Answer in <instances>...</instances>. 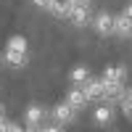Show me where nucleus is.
Wrapping results in <instances>:
<instances>
[{
	"instance_id": "7",
	"label": "nucleus",
	"mask_w": 132,
	"mask_h": 132,
	"mask_svg": "<svg viewBox=\"0 0 132 132\" xmlns=\"http://www.w3.org/2000/svg\"><path fill=\"white\" fill-rule=\"evenodd\" d=\"M114 35L116 37H132V19H127L124 13H119V16H114Z\"/></svg>"
},
{
	"instance_id": "6",
	"label": "nucleus",
	"mask_w": 132,
	"mask_h": 132,
	"mask_svg": "<svg viewBox=\"0 0 132 132\" xmlns=\"http://www.w3.org/2000/svg\"><path fill=\"white\" fill-rule=\"evenodd\" d=\"M66 103H69V106L74 108V111H82V108H85L87 103H90V101H87V95H85V90H82L79 85H77V87H71V90L66 93Z\"/></svg>"
},
{
	"instance_id": "19",
	"label": "nucleus",
	"mask_w": 132,
	"mask_h": 132,
	"mask_svg": "<svg viewBox=\"0 0 132 132\" xmlns=\"http://www.w3.org/2000/svg\"><path fill=\"white\" fill-rule=\"evenodd\" d=\"M27 132H42V127H27Z\"/></svg>"
},
{
	"instance_id": "20",
	"label": "nucleus",
	"mask_w": 132,
	"mask_h": 132,
	"mask_svg": "<svg viewBox=\"0 0 132 132\" xmlns=\"http://www.w3.org/2000/svg\"><path fill=\"white\" fill-rule=\"evenodd\" d=\"M77 3H85V5H90V3H93V0H77Z\"/></svg>"
},
{
	"instance_id": "15",
	"label": "nucleus",
	"mask_w": 132,
	"mask_h": 132,
	"mask_svg": "<svg viewBox=\"0 0 132 132\" xmlns=\"http://www.w3.org/2000/svg\"><path fill=\"white\" fill-rule=\"evenodd\" d=\"M35 3V8H40V11H50V0H32Z\"/></svg>"
},
{
	"instance_id": "17",
	"label": "nucleus",
	"mask_w": 132,
	"mask_h": 132,
	"mask_svg": "<svg viewBox=\"0 0 132 132\" xmlns=\"http://www.w3.org/2000/svg\"><path fill=\"white\" fill-rule=\"evenodd\" d=\"M42 132H63V127H42Z\"/></svg>"
},
{
	"instance_id": "13",
	"label": "nucleus",
	"mask_w": 132,
	"mask_h": 132,
	"mask_svg": "<svg viewBox=\"0 0 132 132\" xmlns=\"http://www.w3.org/2000/svg\"><path fill=\"white\" fill-rule=\"evenodd\" d=\"M5 50L29 53V50H27V37H21V35H13V37H8V42H5Z\"/></svg>"
},
{
	"instance_id": "3",
	"label": "nucleus",
	"mask_w": 132,
	"mask_h": 132,
	"mask_svg": "<svg viewBox=\"0 0 132 132\" xmlns=\"http://www.w3.org/2000/svg\"><path fill=\"white\" fill-rule=\"evenodd\" d=\"M93 27H95V32H98L101 37L114 35V16L108 13V11H101V13L93 19Z\"/></svg>"
},
{
	"instance_id": "14",
	"label": "nucleus",
	"mask_w": 132,
	"mask_h": 132,
	"mask_svg": "<svg viewBox=\"0 0 132 132\" xmlns=\"http://www.w3.org/2000/svg\"><path fill=\"white\" fill-rule=\"evenodd\" d=\"M119 106H122V114L127 119H132V90H124L122 101H119Z\"/></svg>"
},
{
	"instance_id": "11",
	"label": "nucleus",
	"mask_w": 132,
	"mask_h": 132,
	"mask_svg": "<svg viewBox=\"0 0 132 132\" xmlns=\"http://www.w3.org/2000/svg\"><path fill=\"white\" fill-rule=\"evenodd\" d=\"M77 0H50V13L56 16H69V11L74 8Z\"/></svg>"
},
{
	"instance_id": "1",
	"label": "nucleus",
	"mask_w": 132,
	"mask_h": 132,
	"mask_svg": "<svg viewBox=\"0 0 132 132\" xmlns=\"http://www.w3.org/2000/svg\"><path fill=\"white\" fill-rule=\"evenodd\" d=\"M71 21V27L77 29H82L87 24H93V16H90V5H85V3H74V8L69 11V16H66Z\"/></svg>"
},
{
	"instance_id": "5",
	"label": "nucleus",
	"mask_w": 132,
	"mask_h": 132,
	"mask_svg": "<svg viewBox=\"0 0 132 132\" xmlns=\"http://www.w3.org/2000/svg\"><path fill=\"white\" fill-rule=\"evenodd\" d=\"M50 114H53V119H56L58 124H69V122H74V119H77V111H74V108H71L69 103H66V101L56 103Z\"/></svg>"
},
{
	"instance_id": "2",
	"label": "nucleus",
	"mask_w": 132,
	"mask_h": 132,
	"mask_svg": "<svg viewBox=\"0 0 132 132\" xmlns=\"http://www.w3.org/2000/svg\"><path fill=\"white\" fill-rule=\"evenodd\" d=\"M85 95H87V101H101L103 103V98H106V82L101 79V77H90L85 85H79Z\"/></svg>"
},
{
	"instance_id": "8",
	"label": "nucleus",
	"mask_w": 132,
	"mask_h": 132,
	"mask_svg": "<svg viewBox=\"0 0 132 132\" xmlns=\"http://www.w3.org/2000/svg\"><path fill=\"white\" fill-rule=\"evenodd\" d=\"M93 122H95V124H101V127H103V124H111V122H114V106H111V103L98 106V108H95V114H93Z\"/></svg>"
},
{
	"instance_id": "4",
	"label": "nucleus",
	"mask_w": 132,
	"mask_h": 132,
	"mask_svg": "<svg viewBox=\"0 0 132 132\" xmlns=\"http://www.w3.org/2000/svg\"><path fill=\"white\" fill-rule=\"evenodd\" d=\"M45 116H48L45 108H42L40 103H32V106H27V111H24V122H27V127H40L42 122H45Z\"/></svg>"
},
{
	"instance_id": "21",
	"label": "nucleus",
	"mask_w": 132,
	"mask_h": 132,
	"mask_svg": "<svg viewBox=\"0 0 132 132\" xmlns=\"http://www.w3.org/2000/svg\"><path fill=\"white\" fill-rule=\"evenodd\" d=\"M0 111H3V108H0Z\"/></svg>"
},
{
	"instance_id": "9",
	"label": "nucleus",
	"mask_w": 132,
	"mask_h": 132,
	"mask_svg": "<svg viewBox=\"0 0 132 132\" xmlns=\"http://www.w3.org/2000/svg\"><path fill=\"white\" fill-rule=\"evenodd\" d=\"M27 58H29V53H16V50H3V63H8L11 69H21V66H27Z\"/></svg>"
},
{
	"instance_id": "18",
	"label": "nucleus",
	"mask_w": 132,
	"mask_h": 132,
	"mask_svg": "<svg viewBox=\"0 0 132 132\" xmlns=\"http://www.w3.org/2000/svg\"><path fill=\"white\" fill-rule=\"evenodd\" d=\"M122 13H124V16H127V19H132V3H129V5H127V8H124V11H122Z\"/></svg>"
},
{
	"instance_id": "16",
	"label": "nucleus",
	"mask_w": 132,
	"mask_h": 132,
	"mask_svg": "<svg viewBox=\"0 0 132 132\" xmlns=\"http://www.w3.org/2000/svg\"><path fill=\"white\" fill-rule=\"evenodd\" d=\"M8 132H27V127H21L19 122H11V127H8Z\"/></svg>"
},
{
	"instance_id": "12",
	"label": "nucleus",
	"mask_w": 132,
	"mask_h": 132,
	"mask_svg": "<svg viewBox=\"0 0 132 132\" xmlns=\"http://www.w3.org/2000/svg\"><path fill=\"white\" fill-rule=\"evenodd\" d=\"M87 79H90V69L87 66H77V69L69 71V82L71 85H85Z\"/></svg>"
},
{
	"instance_id": "10",
	"label": "nucleus",
	"mask_w": 132,
	"mask_h": 132,
	"mask_svg": "<svg viewBox=\"0 0 132 132\" xmlns=\"http://www.w3.org/2000/svg\"><path fill=\"white\" fill-rule=\"evenodd\" d=\"M127 79V69L124 66H108L103 71V82H114V85H124Z\"/></svg>"
}]
</instances>
